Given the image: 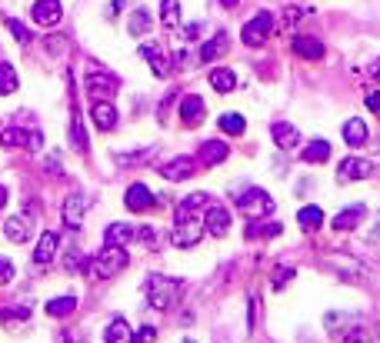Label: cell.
<instances>
[{"label": "cell", "instance_id": "cell-1", "mask_svg": "<svg viewBox=\"0 0 380 343\" xmlns=\"http://www.w3.org/2000/svg\"><path fill=\"white\" fill-rule=\"evenodd\" d=\"M144 290H147V303L153 310H170L177 303V297H181V280L164 277V273H151Z\"/></svg>", "mask_w": 380, "mask_h": 343}, {"label": "cell", "instance_id": "cell-2", "mask_svg": "<svg viewBox=\"0 0 380 343\" xmlns=\"http://www.w3.org/2000/svg\"><path fill=\"white\" fill-rule=\"evenodd\" d=\"M127 264H130V257H127L123 247H110V243H104V250H100L97 257H91V277H97V280H110V277H117L121 270H127Z\"/></svg>", "mask_w": 380, "mask_h": 343}, {"label": "cell", "instance_id": "cell-3", "mask_svg": "<svg viewBox=\"0 0 380 343\" xmlns=\"http://www.w3.org/2000/svg\"><path fill=\"white\" fill-rule=\"evenodd\" d=\"M237 210H241L247 220H260V217L274 213V197L267 194V190H260V187H250V190H243L237 197Z\"/></svg>", "mask_w": 380, "mask_h": 343}, {"label": "cell", "instance_id": "cell-4", "mask_svg": "<svg viewBox=\"0 0 380 343\" xmlns=\"http://www.w3.org/2000/svg\"><path fill=\"white\" fill-rule=\"evenodd\" d=\"M271 33H274V14L271 10H260L254 14L241 30V40L247 47H260L264 40H271Z\"/></svg>", "mask_w": 380, "mask_h": 343}, {"label": "cell", "instance_id": "cell-5", "mask_svg": "<svg viewBox=\"0 0 380 343\" xmlns=\"http://www.w3.org/2000/svg\"><path fill=\"white\" fill-rule=\"evenodd\" d=\"M200 237H204V227L190 217V220H177V227L170 230V243L174 247H181V250H190V247H197Z\"/></svg>", "mask_w": 380, "mask_h": 343}, {"label": "cell", "instance_id": "cell-6", "mask_svg": "<svg viewBox=\"0 0 380 343\" xmlns=\"http://www.w3.org/2000/svg\"><path fill=\"white\" fill-rule=\"evenodd\" d=\"M84 87H87V93H91V97L104 100V97H110L114 90L121 87V80H117L114 74H104V70H87V77H84Z\"/></svg>", "mask_w": 380, "mask_h": 343}, {"label": "cell", "instance_id": "cell-7", "mask_svg": "<svg viewBox=\"0 0 380 343\" xmlns=\"http://www.w3.org/2000/svg\"><path fill=\"white\" fill-rule=\"evenodd\" d=\"M57 250H61V234L57 230H44V237H40L37 250H33V264L37 267H50L57 260Z\"/></svg>", "mask_w": 380, "mask_h": 343}, {"label": "cell", "instance_id": "cell-8", "mask_svg": "<svg viewBox=\"0 0 380 343\" xmlns=\"http://www.w3.org/2000/svg\"><path fill=\"white\" fill-rule=\"evenodd\" d=\"M33 24H40V27H57L61 24V17H63V7H61V0H37L33 3Z\"/></svg>", "mask_w": 380, "mask_h": 343}, {"label": "cell", "instance_id": "cell-9", "mask_svg": "<svg viewBox=\"0 0 380 343\" xmlns=\"http://www.w3.org/2000/svg\"><path fill=\"white\" fill-rule=\"evenodd\" d=\"M207 117V107H204V97L197 93H187L181 100V123L183 127H200Z\"/></svg>", "mask_w": 380, "mask_h": 343}, {"label": "cell", "instance_id": "cell-10", "mask_svg": "<svg viewBox=\"0 0 380 343\" xmlns=\"http://www.w3.org/2000/svg\"><path fill=\"white\" fill-rule=\"evenodd\" d=\"M370 174H374V164L364 160V157H344L337 164V177L340 180H367Z\"/></svg>", "mask_w": 380, "mask_h": 343}, {"label": "cell", "instance_id": "cell-11", "mask_svg": "<svg viewBox=\"0 0 380 343\" xmlns=\"http://www.w3.org/2000/svg\"><path fill=\"white\" fill-rule=\"evenodd\" d=\"M204 230L213 234V237H224L230 230V213L220 204H211V207L204 210Z\"/></svg>", "mask_w": 380, "mask_h": 343}, {"label": "cell", "instance_id": "cell-12", "mask_svg": "<svg viewBox=\"0 0 380 343\" xmlns=\"http://www.w3.org/2000/svg\"><path fill=\"white\" fill-rule=\"evenodd\" d=\"M63 224L70 227V230H77V227L84 224V217H87V200H84V194H70L67 200H63Z\"/></svg>", "mask_w": 380, "mask_h": 343}, {"label": "cell", "instance_id": "cell-13", "mask_svg": "<svg viewBox=\"0 0 380 343\" xmlns=\"http://www.w3.org/2000/svg\"><path fill=\"white\" fill-rule=\"evenodd\" d=\"M194 170H197V160H194V157H174L167 164H160V177L187 180V177H194Z\"/></svg>", "mask_w": 380, "mask_h": 343}, {"label": "cell", "instance_id": "cell-14", "mask_svg": "<svg viewBox=\"0 0 380 343\" xmlns=\"http://www.w3.org/2000/svg\"><path fill=\"white\" fill-rule=\"evenodd\" d=\"M123 204H127V210H134V213H144V210L153 207V194L144 183H130L127 194H123Z\"/></svg>", "mask_w": 380, "mask_h": 343}, {"label": "cell", "instance_id": "cell-15", "mask_svg": "<svg viewBox=\"0 0 380 343\" xmlns=\"http://www.w3.org/2000/svg\"><path fill=\"white\" fill-rule=\"evenodd\" d=\"M227 157H230V147L224 144V140H207V144H200L197 164H204V167H217V164H224Z\"/></svg>", "mask_w": 380, "mask_h": 343}, {"label": "cell", "instance_id": "cell-16", "mask_svg": "<svg viewBox=\"0 0 380 343\" xmlns=\"http://www.w3.org/2000/svg\"><path fill=\"white\" fill-rule=\"evenodd\" d=\"M364 217H367V207H364V204H350L347 210H340V213L334 217V230H340V234H347V230H357Z\"/></svg>", "mask_w": 380, "mask_h": 343}, {"label": "cell", "instance_id": "cell-17", "mask_svg": "<svg viewBox=\"0 0 380 343\" xmlns=\"http://www.w3.org/2000/svg\"><path fill=\"white\" fill-rule=\"evenodd\" d=\"M91 117L100 130H114V127H117V107L110 104V100H93Z\"/></svg>", "mask_w": 380, "mask_h": 343}, {"label": "cell", "instance_id": "cell-18", "mask_svg": "<svg viewBox=\"0 0 380 343\" xmlns=\"http://www.w3.org/2000/svg\"><path fill=\"white\" fill-rule=\"evenodd\" d=\"M271 134H274V144L280 150H294L297 144H301V130H297V127H290V123H284V120L271 123Z\"/></svg>", "mask_w": 380, "mask_h": 343}, {"label": "cell", "instance_id": "cell-19", "mask_svg": "<svg viewBox=\"0 0 380 343\" xmlns=\"http://www.w3.org/2000/svg\"><path fill=\"white\" fill-rule=\"evenodd\" d=\"M211 207V197L207 194H190L181 200V207H177V220H190V217H197L200 210Z\"/></svg>", "mask_w": 380, "mask_h": 343}, {"label": "cell", "instance_id": "cell-20", "mask_svg": "<svg viewBox=\"0 0 380 343\" xmlns=\"http://www.w3.org/2000/svg\"><path fill=\"white\" fill-rule=\"evenodd\" d=\"M140 54L147 57V63H151V70H153L157 77H167V74H170V60H167V54H164L160 47L144 44V47H140Z\"/></svg>", "mask_w": 380, "mask_h": 343}, {"label": "cell", "instance_id": "cell-21", "mask_svg": "<svg viewBox=\"0 0 380 343\" xmlns=\"http://www.w3.org/2000/svg\"><path fill=\"white\" fill-rule=\"evenodd\" d=\"M134 234H137V227H130V224H110L104 230V243H110V247H127V243L134 240Z\"/></svg>", "mask_w": 380, "mask_h": 343}, {"label": "cell", "instance_id": "cell-22", "mask_svg": "<svg viewBox=\"0 0 380 343\" xmlns=\"http://www.w3.org/2000/svg\"><path fill=\"white\" fill-rule=\"evenodd\" d=\"M3 234L10 243H27L31 240V220L27 217H10L7 224H3Z\"/></svg>", "mask_w": 380, "mask_h": 343}, {"label": "cell", "instance_id": "cell-23", "mask_svg": "<svg viewBox=\"0 0 380 343\" xmlns=\"http://www.w3.org/2000/svg\"><path fill=\"white\" fill-rule=\"evenodd\" d=\"M104 340L107 343H134V330H130V323H127L123 317H114L104 333Z\"/></svg>", "mask_w": 380, "mask_h": 343}, {"label": "cell", "instance_id": "cell-24", "mask_svg": "<svg viewBox=\"0 0 380 343\" xmlns=\"http://www.w3.org/2000/svg\"><path fill=\"white\" fill-rule=\"evenodd\" d=\"M0 147L3 150L31 147V134H27L24 127H7V130H0Z\"/></svg>", "mask_w": 380, "mask_h": 343}, {"label": "cell", "instance_id": "cell-25", "mask_svg": "<svg viewBox=\"0 0 380 343\" xmlns=\"http://www.w3.org/2000/svg\"><path fill=\"white\" fill-rule=\"evenodd\" d=\"M290 44H294V54H301V57H307V60L324 57V44H320L317 37H294Z\"/></svg>", "mask_w": 380, "mask_h": 343}, {"label": "cell", "instance_id": "cell-26", "mask_svg": "<svg viewBox=\"0 0 380 343\" xmlns=\"http://www.w3.org/2000/svg\"><path fill=\"white\" fill-rule=\"evenodd\" d=\"M211 87L217 93H230V90L237 87V74L230 70V67H213L211 70Z\"/></svg>", "mask_w": 380, "mask_h": 343}, {"label": "cell", "instance_id": "cell-27", "mask_svg": "<svg viewBox=\"0 0 380 343\" xmlns=\"http://www.w3.org/2000/svg\"><path fill=\"white\" fill-rule=\"evenodd\" d=\"M301 160H304V164H327V160H330V144H327V140H310L307 150L301 153Z\"/></svg>", "mask_w": 380, "mask_h": 343}, {"label": "cell", "instance_id": "cell-28", "mask_svg": "<svg viewBox=\"0 0 380 343\" xmlns=\"http://www.w3.org/2000/svg\"><path fill=\"white\" fill-rule=\"evenodd\" d=\"M340 134H344V140H347L350 147H360L367 140V123L364 120H357V117H350L344 127H340Z\"/></svg>", "mask_w": 380, "mask_h": 343}, {"label": "cell", "instance_id": "cell-29", "mask_svg": "<svg viewBox=\"0 0 380 343\" xmlns=\"http://www.w3.org/2000/svg\"><path fill=\"white\" fill-rule=\"evenodd\" d=\"M227 54V33H217L213 40H207V44L200 47V60L204 63H213L217 57H224Z\"/></svg>", "mask_w": 380, "mask_h": 343}, {"label": "cell", "instance_id": "cell-30", "mask_svg": "<svg viewBox=\"0 0 380 343\" xmlns=\"http://www.w3.org/2000/svg\"><path fill=\"white\" fill-rule=\"evenodd\" d=\"M160 24L167 30L181 27V0H160Z\"/></svg>", "mask_w": 380, "mask_h": 343}, {"label": "cell", "instance_id": "cell-31", "mask_svg": "<svg viewBox=\"0 0 380 343\" xmlns=\"http://www.w3.org/2000/svg\"><path fill=\"white\" fill-rule=\"evenodd\" d=\"M77 310V297H54L47 303V314L54 317V320H63V317H70Z\"/></svg>", "mask_w": 380, "mask_h": 343}, {"label": "cell", "instance_id": "cell-32", "mask_svg": "<svg viewBox=\"0 0 380 343\" xmlns=\"http://www.w3.org/2000/svg\"><path fill=\"white\" fill-rule=\"evenodd\" d=\"M70 140H74V147L80 150V153H87V147H91L87 130H84V123H80V110H74V114H70Z\"/></svg>", "mask_w": 380, "mask_h": 343}, {"label": "cell", "instance_id": "cell-33", "mask_svg": "<svg viewBox=\"0 0 380 343\" xmlns=\"http://www.w3.org/2000/svg\"><path fill=\"white\" fill-rule=\"evenodd\" d=\"M297 224L304 227V230H317V227L324 224V210H320V207H301Z\"/></svg>", "mask_w": 380, "mask_h": 343}, {"label": "cell", "instance_id": "cell-34", "mask_svg": "<svg viewBox=\"0 0 380 343\" xmlns=\"http://www.w3.org/2000/svg\"><path fill=\"white\" fill-rule=\"evenodd\" d=\"M220 130H224V134L241 137L243 130H247V120H243L241 114H224V117H220Z\"/></svg>", "mask_w": 380, "mask_h": 343}, {"label": "cell", "instance_id": "cell-35", "mask_svg": "<svg viewBox=\"0 0 380 343\" xmlns=\"http://www.w3.org/2000/svg\"><path fill=\"white\" fill-rule=\"evenodd\" d=\"M17 70L10 67V63H0V93H14L17 90Z\"/></svg>", "mask_w": 380, "mask_h": 343}, {"label": "cell", "instance_id": "cell-36", "mask_svg": "<svg viewBox=\"0 0 380 343\" xmlns=\"http://www.w3.org/2000/svg\"><path fill=\"white\" fill-rule=\"evenodd\" d=\"M0 320L10 323V327H17V323H27V320H31V310H24V307H7V310H0Z\"/></svg>", "mask_w": 380, "mask_h": 343}, {"label": "cell", "instance_id": "cell-37", "mask_svg": "<svg viewBox=\"0 0 380 343\" xmlns=\"http://www.w3.org/2000/svg\"><path fill=\"white\" fill-rule=\"evenodd\" d=\"M153 27V20L147 10H134V17H130V33L134 37H140V33H147V30Z\"/></svg>", "mask_w": 380, "mask_h": 343}, {"label": "cell", "instance_id": "cell-38", "mask_svg": "<svg viewBox=\"0 0 380 343\" xmlns=\"http://www.w3.org/2000/svg\"><path fill=\"white\" fill-rule=\"evenodd\" d=\"M134 240H144L147 247H160V237H157V227H137V234H134Z\"/></svg>", "mask_w": 380, "mask_h": 343}, {"label": "cell", "instance_id": "cell-39", "mask_svg": "<svg viewBox=\"0 0 380 343\" xmlns=\"http://www.w3.org/2000/svg\"><path fill=\"white\" fill-rule=\"evenodd\" d=\"M280 230H284L280 224H267V227H264V224H254L250 230H247V237H260V234H264V237H277Z\"/></svg>", "mask_w": 380, "mask_h": 343}, {"label": "cell", "instance_id": "cell-40", "mask_svg": "<svg viewBox=\"0 0 380 343\" xmlns=\"http://www.w3.org/2000/svg\"><path fill=\"white\" fill-rule=\"evenodd\" d=\"M7 27H10V33H14L20 44H31V30L24 27V24H17L14 17H7Z\"/></svg>", "mask_w": 380, "mask_h": 343}, {"label": "cell", "instance_id": "cell-41", "mask_svg": "<svg viewBox=\"0 0 380 343\" xmlns=\"http://www.w3.org/2000/svg\"><path fill=\"white\" fill-rule=\"evenodd\" d=\"M287 280H294V267H277L274 273V290H284Z\"/></svg>", "mask_w": 380, "mask_h": 343}, {"label": "cell", "instance_id": "cell-42", "mask_svg": "<svg viewBox=\"0 0 380 343\" xmlns=\"http://www.w3.org/2000/svg\"><path fill=\"white\" fill-rule=\"evenodd\" d=\"M14 280V264L7 257H0V284H10Z\"/></svg>", "mask_w": 380, "mask_h": 343}, {"label": "cell", "instance_id": "cell-43", "mask_svg": "<svg viewBox=\"0 0 380 343\" xmlns=\"http://www.w3.org/2000/svg\"><path fill=\"white\" fill-rule=\"evenodd\" d=\"M84 267H87V260L80 257V250H70L67 254V270H84Z\"/></svg>", "mask_w": 380, "mask_h": 343}, {"label": "cell", "instance_id": "cell-44", "mask_svg": "<svg viewBox=\"0 0 380 343\" xmlns=\"http://www.w3.org/2000/svg\"><path fill=\"white\" fill-rule=\"evenodd\" d=\"M134 343H157V330L153 327H140L137 330V340Z\"/></svg>", "mask_w": 380, "mask_h": 343}, {"label": "cell", "instance_id": "cell-45", "mask_svg": "<svg viewBox=\"0 0 380 343\" xmlns=\"http://www.w3.org/2000/svg\"><path fill=\"white\" fill-rule=\"evenodd\" d=\"M364 104H367V110H374V114H380V93L374 90V93H367L364 97Z\"/></svg>", "mask_w": 380, "mask_h": 343}, {"label": "cell", "instance_id": "cell-46", "mask_svg": "<svg viewBox=\"0 0 380 343\" xmlns=\"http://www.w3.org/2000/svg\"><path fill=\"white\" fill-rule=\"evenodd\" d=\"M284 20H287V27L297 24V20H301V7H287V10H284Z\"/></svg>", "mask_w": 380, "mask_h": 343}, {"label": "cell", "instance_id": "cell-47", "mask_svg": "<svg viewBox=\"0 0 380 343\" xmlns=\"http://www.w3.org/2000/svg\"><path fill=\"white\" fill-rule=\"evenodd\" d=\"M63 40H61V37H47V50H50V54H61V50H63Z\"/></svg>", "mask_w": 380, "mask_h": 343}, {"label": "cell", "instance_id": "cell-48", "mask_svg": "<svg viewBox=\"0 0 380 343\" xmlns=\"http://www.w3.org/2000/svg\"><path fill=\"white\" fill-rule=\"evenodd\" d=\"M183 37H190V40H194V37H200V27H197V24H190V27L183 30Z\"/></svg>", "mask_w": 380, "mask_h": 343}, {"label": "cell", "instance_id": "cell-49", "mask_svg": "<svg viewBox=\"0 0 380 343\" xmlns=\"http://www.w3.org/2000/svg\"><path fill=\"white\" fill-rule=\"evenodd\" d=\"M370 77H374V80H380V60H374V63H370Z\"/></svg>", "mask_w": 380, "mask_h": 343}, {"label": "cell", "instance_id": "cell-50", "mask_svg": "<svg viewBox=\"0 0 380 343\" xmlns=\"http://www.w3.org/2000/svg\"><path fill=\"white\" fill-rule=\"evenodd\" d=\"M3 204H7V187L0 183V210H3Z\"/></svg>", "mask_w": 380, "mask_h": 343}, {"label": "cell", "instance_id": "cell-51", "mask_svg": "<svg viewBox=\"0 0 380 343\" xmlns=\"http://www.w3.org/2000/svg\"><path fill=\"white\" fill-rule=\"evenodd\" d=\"M220 3H224V7H237L241 0H220Z\"/></svg>", "mask_w": 380, "mask_h": 343}, {"label": "cell", "instance_id": "cell-52", "mask_svg": "<svg viewBox=\"0 0 380 343\" xmlns=\"http://www.w3.org/2000/svg\"><path fill=\"white\" fill-rule=\"evenodd\" d=\"M183 343H194V340H183Z\"/></svg>", "mask_w": 380, "mask_h": 343}]
</instances>
